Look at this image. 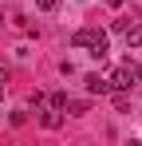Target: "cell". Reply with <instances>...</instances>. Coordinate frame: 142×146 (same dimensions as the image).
Instances as JSON below:
<instances>
[{"label":"cell","instance_id":"obj_9","mask_svg":"<svg viewBox=\"0 0 142 146\" xmlns=\"http://www.w3.org/2000/svg\"><path fill=\"white\" fill-rule=\"evenodd\" d=\"M36 4H40L44 12H55V4H59V0H36Z\"/></svg>","mask_w":142,"mask_h":146},{"label":"cell","instance_id":"obj_12","mask_svg":"<svg viewBox=\"0 0 142 146\" xmlns=\"http://www.w3.org/2000/svg\"><path fill=\"white\" fill-rule=\"evenodd\" d=\"M111 4H115V8H118V4H122V0H111Z\"/></svg>","mask_w":142,"mask_h":146},{"label":"cell","instance_id":"obj_10","mask_svg":"<svg viewBox=\"0 0 142 146\" xmlns=\"http://www.w3.org/2000/svg\"><path fill=\"white\" fill-rule=\"evenodd\" d=\"M4 87H8V75L0 71V103H4Z\"/></svg>","mask_w":142,"mask_h":146},{"label":"cell","instance_id":"obj_2","mask_svg":"<svg viewBox=\"0 0 142 146\" xmlns=\"http://www.w3.org/2000/svg\"><path fill=\"white\" fill-rule=\"evenodd\" d=\"M138 83V75H134V63L126 59L122 67H115V75H111V91H130Z\"/></svg>","mask_w":142,"mask_h":146},{"label":"cell","instance_id":"obj_3","mask_svg":"<svg viewBox=\"0 0 142 146\" xmlns=\"http://www.w3.org/2000/svg\"><path fill=\"white\" fill-rule=\"evenodd\" d=\"M83 83H87V91H91V95H111V79H103V75H87V79H83Z\"/></svg>","mask_w":142,"mask_h":146},{"label":"cell","instance_id":"obj_11","mask_svg":"<svg viewBox=\"0 0 142 146\" xmlns=\"http://www.w3.org/2000/svg\"><path fill=\"white\" fill-rule=\"evenodd\" d=\"M134 75H138V79H142V67H134Z\"/></svg>","mask_w":142,"mask_h":146},{"label":"cell","instance_id":"obj_13","mask_svg":"<svg viewBox=\"0 0 142 146\" xmlns=\"http://www.w3.org/2000/svg\"><path fill=\"white\" fill-rule=\"evenodd\" d=\"M0 28H4V16H0Z\"/></svg>","mask_w":142,"mask_h":146},{"label":"cell","instance_id":"obj_6","mask_svg":"<svg viewBox=\"0 0 142 146\" xmlns=\"http://www.w3.org/2000/svg\"><path fill=\"white\" fill-rule=\"evenodd\" d=\"M63 111H71V115H83V111H87V103H83V99H67V107H63Z\"/></svg>","mask_w":142,"mask_h":146},{"label":"cell","instance_id":"obj_7","mask_svg":"<svg viewBox=\"0 0 142 146\" xmlns=\"http://www.w3.org/2000/svg\"><path fill=\"white\" fill-rule=\"evenodd\" d=\"M47 103H51V107H55V111H63V107H67V91H55V95L47 99Z\"/></svg>","mask_w":142,"mask_h":146},{"label":"cell","instance_id":"obj_4","mask_svg":"<svg viewBox=\"0 0 142 146\" xmlns=\"http://www.w3.org/2000/svg\"><path fill=\"white\" fill-rule=\"evenodd\" d=\"M40 122H44L47 130H59V126H63V115H59V111L51 107V111H44V115H40Z\"/></svg>","mask_w":142,"mask_h":146},{"label":"cell","instance_id":"obj_5","mask_svg":"<svg viewBox=\"0 0 142 146\" xmlns=\"http://www.w3.org/2000/svg\"><path fill=\"white\" fill-rule=\"evenodd\" d=\"M122 36H126V48H142V24H126V32H122Z\"/></svg>","mask_w":142,"mask_h":146},{"label":"cell","instance_id":"obj_8","mask_svg":"<svg viewBox=\"0 0 142 146\" xmlns=\"http://www.w3.org/2000/svg\"><path fill=\"white\" fill-rule=\"evenodd\" d=\"M111 95H115V107H118V111H126V107H130V99H126V91H111Z\"/></svg>","mask_w":142,"mask_h":146},{"label":"cell","instance_id":"obj_1","mask_svg":"<svg viewBox=\"0 0 142 146\" xmlns=\"http://www.w3.org/2000/svg\"><path fill=\"white\" fill-rule=\"evenodd\" d=\"M71 44L75 48H87L91 51V59H107V32H99V28H79L75 36H71Z\"/></svg>","mask_w":142,"mask_h":146}]
</instances>
